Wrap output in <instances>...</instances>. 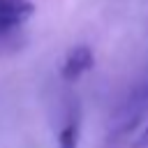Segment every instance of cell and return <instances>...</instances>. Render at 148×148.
<instances>
[{
	"instance_id": "1",
	"label": "cell",
	"mask_w": 148,
	"mask_h": 148,
	"mask_svg": "<svg viewBox=\"0 0 148 148\" xmlns=\"http://www.w3.org/2000/svg\"><path fill=\"white\" fill-rule=\"evenodd\" d=\"M146 113H148V67L134 81V86L127 90V95L116 104V109L109 118V134L113 139L127 136L130 132H134L141 125Z\"/></svg>"
},
{
	"instance_id": "2",
	"label": "cell",
	"mask_w": 148,
	"mask_h": 148,
	"mask_svg": "<svg viewBox=\"0 0 148 148\" xmlns=\"http://www.w3.org/2000/svg\"><path fill=\"white\" fill-rule=\"evenodd\" d=\"M92 65H95L92 49L86 46V44H79V46H74V49L65 56V62H62V67H60V76L72 83V81L81 79L86 72H90Z\"/></svg>"
},
{
	"instance_id": "3",
	"label": "cell",
	"mask_w": 148,
	"mask_h": 148,
	"mask_svg": "<svg viewBox=\"0 0 148 148\" xmlns=\"http://www.w3.org/2000/svg\"><path fill=\"white\" fill-rule=\"evenodd\" d=\"M35 12L30 0H0V35L12 32L14 28L23 25Z\"/></svg>"
},
{
	"instance_id": "4",
	"label": "cell",
	"mask_w": 148,
	"mask_h": 148,
	"mask_svg": "<svg viewBox=\"0 0 148 148\" xmlns=\"http://www.w3.org/2000/svg\"><path fill=\"white\" fill-rule=\"evenodd\" d=\"M58 148H79V116L72 113L58 134Z\"/></svg>"
},
{
	"instance_id": "5",
	"label": "cell",
	"mask_w": 148,
	"mask_h": 148,
	"mask_svg": "<svg viewBox=\"0 0 148 148\" xmlns=\"http://www.w3.org/2000/svg\"><path fill=\"white\" fill-rule=\"evenodd\" d=\"M134 148H148V125H146V130L141 132V136L136 139V143H134Z\"/></svg>"
}]
</instances>
